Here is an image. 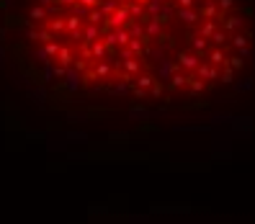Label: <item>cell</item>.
I'll return each instance as SVG.
<instances>
[{
  "label": "cell",
  "instance_id": "1",
  "mask_svg": "<svg viewBox=\"0 0 255 224\" xmlns=\"http://www.w3.org/2000/svg\"><path fill=\"white\" fill-rule=\"evenodd\" d=\"M21 44L65 93L201 101L255 57L245 0H26Z\"/></svg>",
  "mask_w": 255,
  "mask_h": 224
}]
</instances>
